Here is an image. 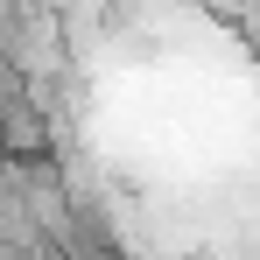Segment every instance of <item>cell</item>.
Segmentation results:
<instances>
[{"mask_svg": "<svg viewBox=\"0 0 260 260\" xmlns=\"http://www.w3.org/2000/svg\"><path fill=\"white\" fill-rule=\"evenodd\" d=\"M56 141H63V134H56L49 106H43L28 85L0 91V155H7V162H49Z\"/></svg>", "mask_w": 260, "mask_h": 260, "instance_id": "1", "label": "cell"}]
</instances>
